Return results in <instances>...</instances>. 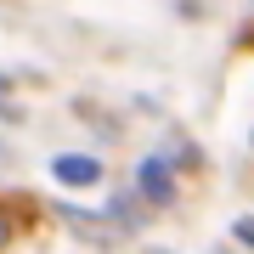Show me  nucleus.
Here are the masks:
<instances>
[{"mask_svg": "<svg viewBox=\"0 0 254 254\" xmlns=\"http://www.w3.org/2000/svg\"><path fill=\"white\" fill-rule=\"evenodd\" d=\"M57 175H63V181H73V187H96L102 181V164L96 158H57Z\"/></svg>", "mask_w": 254, "mask_h": 254, "instance_id": "f257e3e1", "label": "nucleus"}, {"mask_svg": "<svg viewBox=\"0 0 254 254\" xmlns=\"http://www.w3.org/2000/svg\"><path fill=\"white\" fill-rule=\"evenodd\" d=\"M141 181H147V192H153V198H170V187H164V164H147Z\"/></svg>", "mask_w": 254, "mask_h": 254, "instance_id": "f03ea898", "label": "nucleus"}, {"mask_svg": "<svg viewBox=\"0 0 254 254\" xmlns=\"http://www.w3.org/2000/svg\"><path fill=\"white\" fill-rule=\"evenodd\" d=\"M237 237H243V243H254V215H249V220H237Z\"/></svg>", "mask_w": 254, "mask_h": 254, "instance_id": "7ed1b4c3", "label": "nucleus"}]
</instances>
